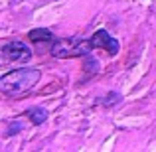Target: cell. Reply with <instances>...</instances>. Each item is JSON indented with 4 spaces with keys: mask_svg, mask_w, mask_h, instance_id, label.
Here are the masks:
<instances>
[{
    "mask_svg": "<svg viewBox=\"0 0 156 152\" xmlns=\"http://www.w3.org/2000/svg\"><path fill=\"white\" fill-rule=\"evenodd\" d=\"M4 61H28L32 59V50L24 42H8L2 46Z\"/></svg>",
    "mask_w": 156,
    "mask_h": 152,
    "instance_id": "3957f363",
    "label": "cell"
},
{
    "mask_svg": "<svg viewBox=\"0 0 156 152\" xmlns=\"http://www.w3.org/2000/svg\"><path fill=\"white\" fill-rule=\"evenodd\" d=\"M38 81H40L38 69L22 67L0 77V89L8 97H20V95H26L30 89H34Z\"/></svg>",
    "mask_w": 156,
    "mask_h": 152,
    "instance_id": "6da1fadb",
    "label": "cell"
},
{
    "mask_svg": "<svg viewBox=\"0 0 156 152\" xmlns=\"http://www.w3.org/2000/svg\"><path fill=\"white\" fill-rule=\"evenodd\" d=\"M91 44L95 48H103L105 51H109L111 55H115V53L119 51V44L115 38H111L109 34H107L105 30H97L95 34L91 36Z\"/></svg>",
    "mask_w": 156,
    "mask_h": 152,
    "instance_id": "277c9868",
    "label": "cell"
},
{
    "mask_svg": "<svg viewBox=\"0 0 156 152\" xmlns=\"http://www.w3.org/2000/svg\"><path fill=\"white\" fill-rule=\"evenodd\" d=\"M26 115H28V118H30L34 125H42L44 121H48V113H46V109H40V107H36V109H30Z\"/></svg>",
    "mask_w": 156,
    "mask_h": 152,
    "instance_id": "8992f818",
    "label": "cell"
},
{
    "mask_svg": "<svg viewBox=\"0 0 156 152\" xmlns=\"http://www.w3.org/2000/svg\"><path fill=\"white\" fill-rule=\"evenodd\" d=\"M28 38L32 42H48V40H53V34L50 30H46V28H40V30H32L28 34Z\"/></svg>",
    "mask_w": 156,
    "mask_h": 152,
    "instance_id": "5b68a950",
    "label": "cell"
},
{
    "mask_svg": "<svg viewBox=\"0 0 156 152\" xmlns=\"http://www.w3.org/2000/svg\"><path fill=\"white\" fill-rule=\"evenodd\" d=\"M91 40H57L51 46V53L55 57H75V55H87L93 50Z\"/></svg>",
    "mask_w": 156,
    "mask_h": 152,
    "instance_id": "7a4b0ae2",
    "label": "cell"
}]
</instances>
